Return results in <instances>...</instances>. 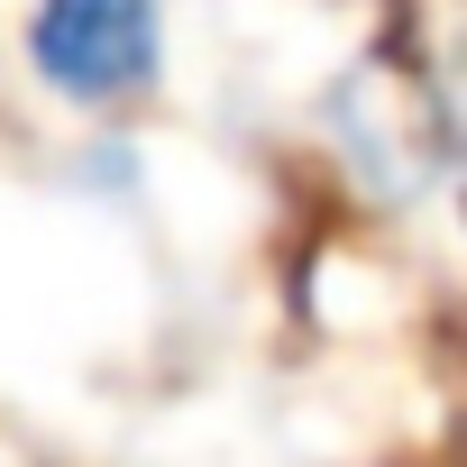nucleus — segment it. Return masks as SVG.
<instances>
[{
	"label": "nucleus",
	"mask_w": 467,
	"mask_h": 467,
	"mask_svg": "<svg viewBox=\"0 0 467 467\" xmlns=\"http://www.w3.org/2000/svg\"><path fill=\"white\" fill-rule=\"evenodd\" d=\"M28 65L83 110L147 92L156 83V0H37Z\"/></svg>",
	"instance_id": "f257e3e1"
}]
</instances>
